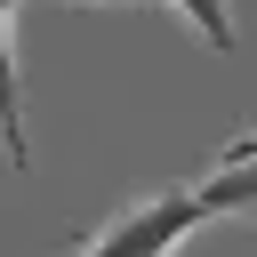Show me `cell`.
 Returning a JSON list of instances; mask_svg holds the SVG:
<instances>
[{
	"mask_svg": "<svg viewBox=\"0 0 257 257\" xmlns=\"http://www.w3.org/2000/svg\"><path fill=\"white\" fill-rule=\"evenodd\" d=\"M209 225V209H201V193L193 185H169V193H145V201H128L120 217H104L72 257H177L193 233Z\"/></svg>",
	"mask_w": 257,
	"mask_h": 257,
	"instance_id": "1",
	"label": "cell"
},
{
	"mask_svg": "<svg viewBox=\"0 0 257 257\" xmlns=\"http://www.w3.org/2000/svg\"><path fill=\"white\" fill-rule=\"evenodd\" d=\"M193 193H201V209H209V217H241V209H257V128H249V137H233V145L217 153V169H209Z\"/></svg>",
	"mask_w": 257,
	"mask_h": 257,
	"instance_id": "2",
	"label": "cell"
},
{
	"mask_svg": "<svg viewBox=\"0 0 257 257\" xmlns=\"http://www.w3.org/2000/svg\"><path fill=\"white\" fill-rule=\"evenodd\" d=\"M169 8H177V16H185L209 48H217V56L233 48V0H169Z\"/></svg>",
	"mask_w": 257,
	"mask_h": 257,
	"instance_id": "3",
	"label": "cell"
},
{
	"mask_svg": "<svg viewBox=\"0 0 257 257\" xmlns=\"http://www.w3.org/2000/svg\"><path fill=\"white\" fill-rule=\"evenodd\" d=\"M8 8H24V0H8ZM112 8H128V0H112Z\"/></svg>",
	"mask_w": 257,
	"mask_h": 257,
	"instance_id": "4",
	"label": "cell"
}]
</instances>
